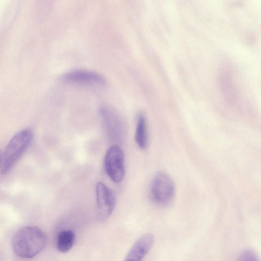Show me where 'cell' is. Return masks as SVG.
Masks as SVG:
<instances>
[{"instance_id":"6da1fadb","label":"cell","mask_w":261,"mask_h":261,"mask_svg":"<svg viewBox=\"0 0 261 261\" xmlns=\"http://www.w3.org/2000/svg\"><path fill=\"white\" fill-rule=\"evenodd\" d=\"M46 244L44 233L35 226H25L20 228L11 241L13 251L22 258L34 257L44 249Z\"/></svg>"},{"instance_id":"7a4b0ae2","label":"cell","mask_w":261,"mask_h":261,"mask_svg":"<svg viewBox=\"0 0 261 261\" xmlns=\"http://www.w3.org/2000/svg\"><path fill=\"white\" fill-rule=\"evenodd\" d=\"M33 139V133L29 129H23L16 134L10 140L2 153L0 172L8 173L27 150Z\"/></svg>"},{"instance_id":"3957f363","label":"cell","mask_w":261,"mask_h":261,"mask_svg":"<svg viewBox=\"0 0 261 261\" xmlns=\"http://www.w3.org/2000/svg\"><path fill=\"white\" fill-rule=\"evenodd\" d=\"M149 191L150 197L155 203L159 205H167L174 197V182L167 173L159 172L152 178Z\"/></svg>"},{"instance_id":"277c9868","label":"cell","mask_w":261,"mask_h":261,"mask_svg":"<svg viewBox=\"0 0 261 261\" xmlns=\"http://www.w3.org/2000/svg\"><path fill=\"white\" fill-rule=\"evenodd\" d=\"M104 167L109 177L119 183L125 175L124 158L122 149L117 145L110 147L105 156Z\"/></svg>"},{"instance_id":"5b68a950","label":"cell","mask_w":261,"mask_h":261,"mask_svg":"<svg viewBox=\"0 0 261 261\" xmlns=\"http://www.w3.org/2000/svg\"><path fill=\"white\" fill-rule=\"evenodd\" d=\"M95 191L97 216L100 220H106L114 210L116 204L115 194L102 182L97 183Z\"/></svg>"},{"instance_id":"8992f818","label":"cell","mask_w":261,"mask_h":261,"mask_svg":"<svg viewBox=\"0 0 261 261\" xmlns=\"http://www.w3.org/2000/svg\"><path fill=\"white\" fill-rule=\"evenodd\" d=\"M99 112L109 138L114 141L120 140L124 135V125L119 114L111 108L105 106L100 107Z\"/></svg>"},{"instance_id":"52a82bcc","label":"cell","mask_w":261,"mask_h":261,"mask_svg":"<svg viewBox=\"0 0 261 261\" xmlns=\"http://www.w3.org/2000/svg\"><path fill=\"white\" fill-rule=\"evenodd\" d=\"M65 82L78 84H94L103 85L105 78L100 74L85 70H74L65 73L62 76Z\"/></svg>"},{"instance_id":"ba28073f","label":"cell","mask_w":261,"mask_h":261,"mask_svg":"<svg viewBox=\"0 0 261 261\" xmlns=\"http://www.w3.org/2000/svg\"><path fill=\"white\" fill-rule=\"evenodd\" d=\"M154 238L152 234L148 233L141 237L134 243L127 254L125 260H141L151 249Z\"/></svg>"},{"instance_id":"9c48e42d","label":"cell","mask_w":261,"mask_h":261,"mask_svg":"<svg viewBox=\"0 0 261 261\" xmlns=\"http://www.w3.org/2000/svg\"><path fill=\"white\" fill-rule=\"evenodd\" d=\"M135 139L136 144L141 149H145L148 144L147 123L143 113L140 112L138 116Z\"/></svg>"},{"instance_id":"30bf717a","label":"cell","mask_w":261,"mask_h":261,"mask_svg":"<svg viewBox=\"0 0 261 261\" xmlns=\"http://www.w3.org/2000/svg\"><path fill=\"white\" fill-rule=\"evenodd\" d=\"M75 240V234L71 230H64L58 236L57 249L62 253L69 251L72 247Z\"/></svg>"},{"instance_id":"8fae6325","label":"cell","mask_w":261,"mask_h":261,"mask_svg":"<svg viewBox=\"0 0 261 261\" xmlns=\"http://www.w3.org/2000/svg\"><path fill=\"white\" fill-rule=\"evenodd\" d=\"M240 260H259L257 253L252 249L244 250L239 256Z\"/></svg>"},{"instance_id":"7c38bea8","label":"cell","mask_w":261,"mask_h":261,"mask_svg":"<svg viewBox=\"0 0 261 261\" xmlns=\"http://www.w3.org/2000/svg\"><path fill=\"white\" fill-rule=\"evenodd\" d=\"M2 152L0 150V164H1V158H2Z\"/></svg>"}]
</instances>
